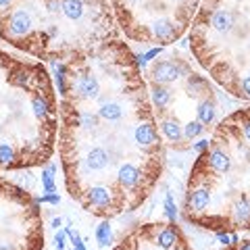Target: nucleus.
Instances as JSON below:
<instances>
[{"label":"nucleus","instance_id":"obj_20","mask_svg":"<svg viewBox=\"0 0 250 250\" xmlns=\"http://www.w3.org/2000/svg\"><path fill=\"white\" fill-rule=\"evenodd\" d=\"M13 159H15V150L9 144L0 142V165H11Z\"/></svg>","mask_w":250,"mask_h":250},{"label":"nucleus","instance_id":"obj_14","mask_svg":"<svg viewBox=\"0 0 250 250\" xmlns=\"http://www.w3.org/2000/svg\"><path fill=\"white\" fill-rule=\"evenodd\" d=\"M161 129H163V134H165V138L171 140V142H179V138L184 136V131L175 119H165L161 123Z\"/></svg>","mask_w":250,"mask_h":250},{"label":"nucleus","instance_id":"obj_31","mask_svg":"<svg viewBox=\"0 0 250 250\" xmlns=\"http://www.w3.org/2000/svg\"><path fill=\"white\" fill-rule=\"evenodd\" d=\"M50 225H52V228H54V229H59V228H61V225H62V219H61V217H54Z\"/></svg>","mask_w":250,"mask_h":250},{"label":"nucleus","instance_id":"obj_23","mask_svg":"<svg viewBox=\"0 0 250 250\" xmlns=\"http://www.w3.org/2000/svg\"><path fill=\"white\" fill-rule=\"evenodd\" d=\"M236 217L240 219V221H248L250 219V205L246 200H242L236 205Z\"/></svg>","mask_w":250,"mask_h":250},{"label":"nucleus","instance_id":"obj_10","mask_svg":"<svg viewBox=\"0 0 250 250\" xmlns=\"http://www.w3.org/2000/svg\"><path fill=\"white\" fill-rule=\"evenodd\" d=\"M208 202H210V192L207 188H198V190H194L192 196H190V208L200 213V210H205L208 207Z\"/></svg>","mask_w":250,"mask_h":250},{"label":"nucleus","instance_id":"obj_15","mask_svg":"<svg viewBox=\"0 0 250 250\" xmlns=\"http://www.w3.org/2000/svg\"><path fill=\"white\" fill-rule=\"evenodd\" d=\"M152 103L159 108H165L171 103V92L167 88H163L161 83H154L152 85Z\"/></svg>","mask_w":250,"mask_h":250},{"label":"nucleus","instance_id":"obj_1","mask_svg":"<svg viewBox=\"0 0 250 250\" xmlns=\"http://www.w3.org/2000/svg\"><path fill=\"white\" fill-rule=\"evenodd\" d=\"M31 29V15L25 9H17L9 19V34L13 38H23Z\"/></svg>","mask_w":250,"mask_h":250},{"label":"nucleus","instance_id":"obj_9","mask_svg":"<svg viewBox=\"0 0 250 250\" xmlns=\"http://www.w3.org/2000/svg\"><path fill=\"white\" fill-rule=\"evenodd\" d=\"M83 0H65L62 2V15L69 19V21H77L83 17Z\"/></svg>","mask_w":250,"mask_h":250},{"label":"nucleus","instance_id":"obj_18","mask_svg":"<svg viewBox=\"0 0 250 250\" xmlns=\"http://www.w3.org/2000/svg\"><path fill=\"white\" fill-rule=\"evenodd\" d=\"M31 108H34V115L38 117V119H42V117L48 115V103L42 98V96H36L34 100H31Z\"/></svg>","mask_w":250,"mask_h":250},{"label":"nucleus","instance_id":"obj_22","mask_svg":"<svg viewBox=\"0 0 250 250\" xmlns=\"http://www.w3.org/2000/svg\"><path fill=\"white\" fill-rule=\"evenodd\" d=\"M52 173H54V167L50 165L48 169L42 173V184H44V190L48 194H54V182H52Z\"/></svg>","mask_w":250,"mask_h":250},{"label":"nucleus","instance_id":"obj_5","mask_svg":"<svg viewBox=\"0 0 250 250\" xmlns=\"http://www.w3.org/2000/svg\"><path fill=\"white\" fill-rule=\"evenodd\" d=\"M117 177H119L121 186H125V188H134V186L140 182L142 173H140V169H138L136 165H131V163H125V165L119 167V173H117Z\"/></svg>","mask_w":250,"mask_h":250},{"label":"nucleus","instance_id":"obj_33","mask_svg":"<svg viewBox=\"0 0 250 250\" xmlns=\"http://www.w3.org/2000/svg\"><path fill=\"white\" fill-rule=\"evenodd\" d=\"M0 250H15L13 246H9V244H4V246H0Z\"/></svg>","mask_w":250,"mask_h":250},{"label":"nucleus","instance_id":"obj_13","mask_svg":"<svg viewBox=\"0 0 250 250\" xmlns=\"http://www.w3.org/2000/svg\"><path fill=\"white\" fill-rule=\"evenodd\" d=\"M208 161H210V167H213L215 171H221V173H225V171L229 169V165H231V161H229L228 152L219 150V148H215V150L210 152Z\"/></svg>","mask_w":250,"mask_h":250},{"label":"nucleus","instance_id":"obj_2","mask_svg":"<svg viewBox=\"0 0 250 250\" xmlns=\"http://www.w3.org/2000/svg\"><path fill=\"white\" fill-rule=\"evenodd\" d=\"M182 69H179L175 62H169V61H163V62H156L152 67V77L156 83H169V82H175Z\"/></svg>","mask_w":250,"mask_h":250},{"label":"nucleus","instance_id":"obj_3","mask_svg":"<svg viewBox=\"0 0 250 250\" xmlns=\"http://www.w3.org/2000/svg\"><path fill=\"white\" fill-rule=\"evenodd\" d=\"M77 92H80L82 98L94 100L100 96V83L96 80V75H82L80 82H77Z\"/></svg>","mask_w":250,"mask_h":250},{"label":"nucleus","instance_id":"obj_26","mask_svg":"<svg viewBox=\"0 0 250 250\" xmlns=\"http://www.w3.org/2000/svg\"><path fill=\"white\" fill-rule=\"evenodd\" d=\"M96 123H98V117L96 115H90V113H83L82 115V125H83L85 129H92Z\"/></svg>","mask_w":250,"mask_h":250},{"label":"nucleus","instance_id":"obj_4","mask_svg":"<svg viewBox=\"0 0 250 250\" xmlns=\"http://www.w3.org/2000/svg\"><path fill=\"white\" fill-rule=\"evenodd\" d=\"M210 25H213V29L219 31V34H229L233 27V15L225 9L215 11L213 17H210Z\"/></svg>","mask_w":250,"mask_h":250},{"label":"nucleus","instance_id":"obj_16","mask_svg":"<svg viewBox=\"0 0 250 250\" xmlns=\"http://www.w3.org/2000/svg\"><path fill=\"white\" fill-rule=\"evenodd\" d=\"M213 119H215V104L210 100H202L198 104V121L202 125H208Z\"/></svg>","mask_w":250,"mask_h":250},{"label":"nucleus","instance_id":"obj_7","mask_svg":"<svg viewBox=\"0 0 250 250\" xmlns=\"http://www.w3.org/2000/svg\"><path fill=\"white\" fill-rule=\"evenodd\" d=\"M85 165H88V169H92V171H103L108 165L106 150L104 148H92L88 152V156H85Z\"/></svg>","mask_w":250,"mask_h":250},{"label":"nucleus","instance_id":"obj_12","mask_svg":"<svg viewBox=\"0 0 250 250\" xmlns=\"http://www.w3.org/2000/svg\"><path fill=\"white\" fill-rule=\"evenodd\" d=\"M152 34H154V38H159V40H169V38L175 34V25L167 19H159L152 23Z\"/></svg>","mask_w":250,"mask_h":250},{"label":"nucleus","instance_id":"obj_30","mask_svg":"<svg viewBox=\"0 0 250 250\" xmlns=\"http://www.w3.org/2000/svg\"><path fill=\"white\" fill-rule=\"evenodd\" d=\"M194 148H196L198 152L207 150V148H208V140H200V142H196V144H194Z\"/></svg>","mask_w":250,"mask_h":250},{"label":"nucleus","instance_id":"obj_34","mask_svg":"<svg viewBox=\"0 0 250 250\" xmlns=\"http://www.w3.org/2000/svg\"><path fill=\"white\" fill-rule=\"evenodd\" d=\"M240 250H250V242H246V244H242V248Z\"/></svg>","mask_w":250,"mask_h":250},{"label":"nucleus","instance_id":"obj_6","mask_svg":"<svg viewBox=\"0 0 250 250\" xmlns=\"http://www.w3.org/2000/svg\"><path fill=\"white\" fill-rule=\"evenodd\" d=\"M134 138H136V142H138L140 146H144V148L152 146V144L156 142L154 125H152V123H140L138 127H136V131H134Z\"/></svg>","mask_w":250,"mask_h":250},{"label":"nucleus","instance_id":"obj_19","mask_svg":"<svg viewBox=\"0 0 250 250\" xmlns=\"http://www.w3.org/2000/svg\"><path fill=\"white\" fill-rule=\"evenodd\" d=\"M173 244H175V231L173 229H165V231L159 233V246L163 250H169Z\"/></svg>","mask_w":250,"mask_h":250},{"label":"nucleus","instance_id":"obj_11","mask_svg":"<svg viewBox=\"0 0 250 250\" xmlns=\"http://www.w3.org/2000/svg\"><path fill=\"white\" fill-rule=\"evenodd\" d=\"M98 117H103L106 121H119L123 117V108L119 103H103L98 108Z\"/></svg>","mask_w":250,"mask_h":250},{"label":"nucleus","instance_id":"obj_17","mask_svg":"<svg viewBox=\"0 0 250 250\" xmlns=\"http://www.w3.org/2000/svg\"><path fill=\"white\" fill-rule=\"evenodd\" d=\"M96 240H98V246L100 248H106L108 244H111V240H113V229H111V225H108V221H103L96 228Z\"/></svg>","mask_w":250,"mask_h":250},{"label":"nucleus","instance_id":"obj_21","mask_svg":"<svg viewBox=\"0 0 250 250\" xmlns=\"http://www.w3.org/2000/svg\"><path fill=\"white\" fill-rule=\"evenodd\" d=\"M202 127H205V125H202L198 119H196V121H190V123L186 125V129H184V136H186V138H190V140H192V138H196L200 131H202Z\"/></svg>","mask_w":250,"mask_h":250},{"label":"nucleus","instance_id":"obj_8","mask_svg":"<svg viewBox=\"0 0 250 250\" xmlns=\"http://www.w3.org/2000/svg\"><path fill=\"white\" fill-rule=\"evenodd\" d=\"M88 198L94 207L104 208V207H108V202H111V190L104 186H92L88 192Z\"/></svg>","mask_w":250,"mask_h":250},{"label":"nucleus","instance_id":"obj_24","mask_svg":"<svg viewBox=\"0 0 250 250\" xmlns=\"http://www.w3.org/2000/svg\"><path fill=\"white\" fill-rule=\"evenodd\" d=\"M165 213H167V219H169V221H175L177 210H175V202H173V198H171V194H169V192H167V196H165Z\"/></svg>","mask_w":250,"mask_h":250},{"label":"nucleus","instance_id":"obj_28","mask_svg":"<svg viewBox=\"0 0 250 250\" xmlns=\"http://www.w3.org/2000/svg\"><path fill=\"white\" fill-rule=\"evenodd\" d=\"M242 90H244V94L250 98V75H246L244 80H242Z\"/></svg>","mask_w":250,"mask_h":250},{"label":"nucleus","instance_id":"obj_25","mask_svg":"<svg viewBox=\"0 0 250 250\" xmlns=\"http://www.w3.org/2000/svg\"><path fill=\"white\" fill-rule=\"evenodd\" d=\"M205 85V80L198 75H190V80H188V88H190V94H198V88Z\"/></svg>","mask_w":250,"mask_h":250},{"label":"nucleus","instance_id":"obj_27","mask_svg":"<svg viewBox=\"0 0 250 250\" xmlns=\"http://www.w3.org/2000/svg\"><path fill=\"white\" fill-rule=\"evenodd\" d=\"M65 236H67V233H65V229H62V231H59L57 236H54L52 244H54V248H57V250H65Z\"/></svg>","mask_w":250,"mask_h":250},{"label":"nucleus","instance_id":"obj_29","mask_svg":"<svg viewBox=\"0 0 250 250\" xmlns=\"http://www.w3.org/2000/svg\"><path fill=\"white\" fill-rule=\"evenodd\" d=\"M217 240L221 242V244H225V246L231 244V238L228 236V233H223V231H219V233H217Z\"/></svg>","mask_w":250,"mask_h":250},{"label":"nucleus","instance_id":"obj_32","mask_svg":"<svg viewBox=\"0 0 250 250\" xmlns=\"http://www.w3.org/2000/svg\"><path fill=\"white\" fill-rule=\"evenodd\" d=\"M244 131H246V138L250 140V123H246V127H244Z\"/></svg>","mask_w":250,"mask_h":250}]
</instances>
